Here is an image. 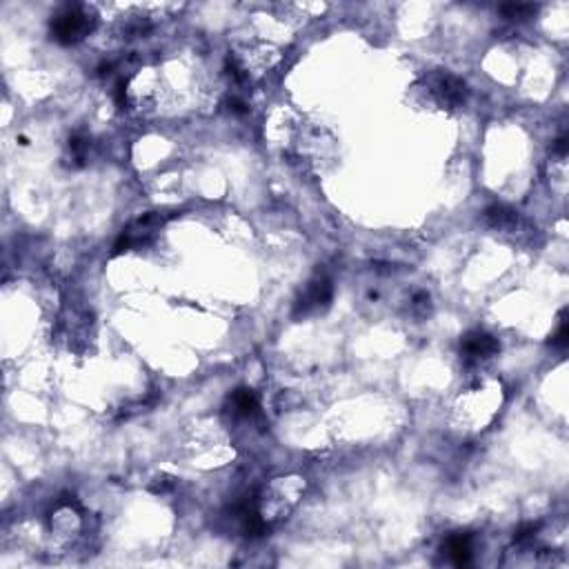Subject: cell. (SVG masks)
Here are the masks:
<instances>
[{"mask_svg": "<svg viewBox=\"0 0 569 569\" xmlns=\"http://www.w3.org/2000/svg\"><path fill=\"white\" fill-rule=\"evenodd\" d=\"M96 27V14L83 5H67L52 18V38L61 45L81 43Z\"/></svg>", "mask_w": 569, "mask_h": 569, "instance_id": "obj_1", "label": "cell"}, {"mask_svg": "<svg viewBox=\"0 0 569 569\" xmlns=\"http://www.w3.org/2000/svg\"><path fill=\"white\" fill-rule=\"evenodd\" d=\"M334 298V285L327 276H316L314 281H309L307 287L303 289V294L298 296V301L294 305V316H309V314H318L323 309L329 307Z\"/></svg>", "mask_w": 569, "mask_h": 569, "instance_id": "obj_2", "label": "cell"}, {"mask_svg": "<svg viewBox=\"0 0 569 569\" xmlns=\"http://www.w3.org/2000/svg\"><path fill=\"white\" fill-rule=\"evenodd\" d=\"M427 87L443 107H458L467 96V85L458 76L449 72H438L434 76H429Z\"/></svg>", "mask_w": 569, "mask_h": 569, "instance_id": "obj_3", "label": "cell"}, {"mask_svg": "<svg viewBox=\"0 0 569 569\" xmlns=\"http://www.w3.org/2000/svg\"><path fill=\"white\" fill-rule=\"evenodd\" d=\"M498 349H501V345H498L496 338L487 332H481V329L465 334L461 341V354L472 363L487 361V358L498 354Z\"/></svg>", "mask_w": 569, "mask_h": 569, "instance_id": "obj_4", "label": "cell"}, {"mask_svg": "<svg viewBox=\"0 0 569 569\" xmlns=\"http://www.w3.org/2000/svg\"><path fill=\"white\" fill-rule=\"evenodd\" d=\"M445 552L452 558V563L463 567L472 563V536L469 534H454L447 538L445 543Z\"/></svg>", "mask_w": 569, "mask_h": 569, "instance_id": "obj_5", "label": "cell"}, {"mask_svg": "<svg viewBox=\"0 0 569 569\" xmlns=\"http://www.w3.org/2000/svg\"><path fill=\"white\" fill-rule=\"evenodd\" d=\"M229 403H232L236 414L247 416V418L258 412V398H256V394L252 392V389H247V387L236 389V392L232 394V398H229Z\"/></svg>", "mask_w": 569, "mask_h": 569, "instance_id": "obj_6", "label": "cell"}, {"mask_svg": "<svg viewBox=\"0 0 569 569\" xmlns=\"http://www.w3.org/2000/svg\"><path fill=\"white\" fill-rule=\"evenodd\" d=\"M485 218L494 227H507V225L516 223V212L514 209H509L507 205H492V207L485 209Z\"/></svg>", "mask_w": 569, "mask_h": 569, "instance_id": "obj_7", "label": "cell"}, {"mask_svg": "<svg viewBox=\"0 0 569 569\" xmlns=\"http://www.w3.org/2000/svg\"><path fill=\"white\" fill-rule=\"evenodd\" d=\"M536 5H503L501 12L512 18V21H523V18H529L532 14H536Z\"/></svg>", "mask_w": 569, "mask_h": 569, "instance_id": "obj_8", "label": "cell"}, {"mask_svg": "<svg viewBox=\"0 0 569 569\" xmlns=\"http://www.w3.org/2000/svg\"><path fill=\"white\" fill-rule=\"evenodd\" d=\"M116 105L121 109L127 107V81H118L116 85Z\"/></svg>", "mask_w": 569, "mask_h": 569, "instance_id": "obj_9", "label": "cell"}, {"mask_svg": "<svg viewBox=\"0 0 569 569\" xmlns=\"http://www.w3.org/2000/svg\"><path fill=\"white\" fill-rule=\"evenodd\" d=\"M552 345H556V347H565L567 345V323L563 321L561 323V327H558V332L552 336V341H549Z\"/></svg>", "mask_w": 569, "mask_h": 569, "instance_id": "obj_10", "label": "cell"}, {"mask_svg": "<svg viewBox=\"0 0 569 569\" xmlns=\"http://www.w3.org/2000/svg\"><path fill=\"white\" fill-rule=\"evenodd\" d=\"M229 109H232L234 114H247V105L241 98H232V101H229Z\"/></svg>", "mask_w": 569, "mask_h": 569, "instance_id": "obj_11", "label": "cell"}, {"mask_svg": "<svg viewBox=\"0 0 569 569\" xmlns=\"http://www.w3.org/2000/svg\"><path fill=\"white\" fill-rule=\"evenodd\" d=\"M554 152L556 154H561V156H565L567 154V138L563 136V138H558V141L554 143Z\"/></svg>", "mask_w": 569, "mask_h": 569, "instance_id": "obj_12", "label": "cell"}]
</instances>
